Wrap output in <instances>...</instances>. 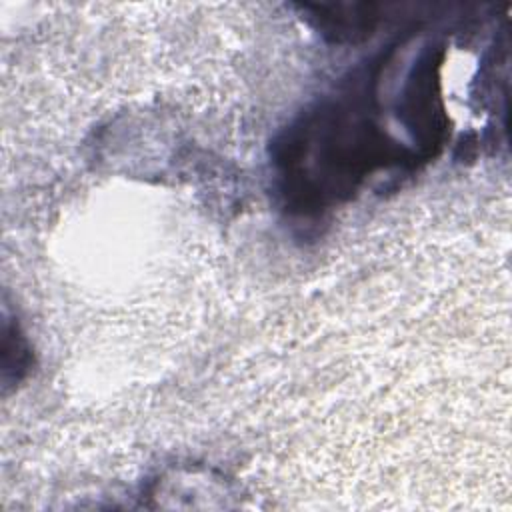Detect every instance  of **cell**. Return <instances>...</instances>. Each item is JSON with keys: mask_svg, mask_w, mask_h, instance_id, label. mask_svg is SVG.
Listing matches in <instances>:
<instances>
[{"mask_svg": "<svg viewBox=\"0 0 512 512\" xmlns=\"http://www.w3.org/2000/svg\"><path fill=\"white\" fill-rule=\"evenodd\" d=\"M2 334V380L4 386H8L20 382L26 376L32 356L18 324H10V320L4 318Z\"/></svg>", "mask_w": 512, "mask_h": 512, "instance_id": "4", "label": "cell"}, {"mask_svg": "<svg viewBox=\"0 0 512 512\" xmlns=\"http://www.w3.org/2000/svg\"><path fill=\"white\" fill-rule=\"evenodd\" d=\"M270 162L284 208L314 218L354 198L374 174L414 168L418 156L348 92L302 110L272 140Z\"/></svg>", "mask_w": 512, "mask_h": 512, "instance_id": "1", "label": "cell"}, {"mask_svg": "<svg viewBox=\"0 0 512 512\" xmlns=\"http://www.w3.org/2000/svg\"><path fill=\"white\" fill-rule=\"evenodd\" d=\"M304 18L332 42H354L370 36L380 16L372 4H302Z\"/></svg>", "mask_w": 512, "mask_h": 512, "instance_id": "3", "label": "cell"}, {"mask_svg": "<svg viewBox=\"0 0 512 512\" xmlns=\"http://www.w3.org/2000/svg\"><path fill=\"white\" fill-rule=\"evenodd\" d=\"M444 52L426 46L412 62L396 102V114L408 130L420 160L438 154L448 136V114L440 92V68Z\"/></svg>", "mask_w": 512, "mask_h": 512, "instance_id": "2", "label": "cell"}]
</instances>
